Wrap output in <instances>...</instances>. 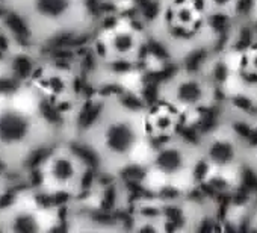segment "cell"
<instances>
[{"label": "cell", "mask_w": 257, "mask_h": 233, "mask_svg": "<svg viewBox=\"0 0 257 233\" xmlns=\"http://www.w3.org/2000/svg\"><path fill=\"white\" fill-rule=\"evenodd\" d=\"M13 29L35 47H53L94 34L97 17L91 0H0Z\"/></svg>", "instance_id": "3957f363"}, {"label": "cell", "mask_w": 257, "mask_h": 233, "mask_svg": "<svg viewBox=\"0 0 257 233\" xmlns=\"http://www.w3.org/2000/svg\"><path fill=\"white\" fill-rule=\"evenodd\" d=\"M10 180H8V174H5L4 171H0V206H2V200L8 195L10 191Z\"/></svg>", "instance_id": "9c48e42d"}, {"label": "cell", "mask_w": 257, "mask_h": 233, "mask_svg": "<svg viewBox=\"0 0 257 233\" xmlns=\"http://www.w3.org/2000/svg\"><path fill=\"white\" fill-rule=\"evenodd\" d=\"M209 155L216 164H227L233 158V149L227 143H215L210 146Z\"/></svg>", "instance_id": "8992f818"}, {"label": "cell", "mask_w": 257, "mask_h": 233, "mask_svg": "<svg viewBox=\"0 0 257 233\" xmlns=\"http://www.w3.org/2000/svg\"><path fill=\"white\" fill-rule=\"evenodd\" d=\"M179 98L183 100V101H188V103H195L200 95H201V89H200V85L197 82H186V83H182L180 88H179V92H177Z\"/></svg>", "instance_id": "52a82bcc"}, {"label": "cell", "mask_w": 257, "mask_h": 233, "mask_svg": "<svg viewBox=\"0 0 257 233\" xmlns=\"http://www.w3.org/2000/svg\"><path fill=\"white\" fill-rule=\"evenodd\" d=\"M107 28L109 29L100 32V35L97 34V47H103L104 55L110 56L115 64L132 65V62H137L144 49V41L141 38L144 26L138 28L122 23Z\"/></svg>", "instance_id": "5b68a950"}, {"label": "cell", "mask_w": 257, "mask_h": 233, "mask_svg": "<svg viewBox=\"0 0 257 233\" xmlns=\"http://www.w3.org/2000/svg\"><path fill=\"white\" fill-rule=\"evenodd\" d=\"M89 159L77 144L59 140L34 165L37 191L46 197L73 198L83 191Z\"/></svg>", "instance_id": "277c9868"}, {"label": "cell", "mask_w": 257, "mask_h": 233, "mask_svg": "<svg viewBox=\"0 0 257 233\" xmlns=\"http://www.w3.org/2000/svg\"><path fill=\"white\" fill-rule=\"evenodd\" d=\"M246 140H248V143H249V144H252V146H257V129L251 131Z\"/></svg>", "instance_id": "ac0fdd59"}, {"label": "cell", "mask_w": 257, "mask_h": 233, "mask_svg": "<svg viewBox=\"0 0 257 233\" xmlns=\"http://www.w3.org/2000/svg\"><path fill=\"white\" fill-rule=\"evenodd\" d=\"M236 8H237L239 13H246L251 8V0H239V4H237Z\"/></svg>", "instance_id": "2e32d148"}, {"label": "cell", "mask_w": 257, "mask_h": 233, "mask_svg": "<svg viewBox=\"0 0 257 233\" xmlns=\"http://www.w3.org/2000/svg\"><path fill=\"white\" fill-rule=\"evenodd\" d=\"M255 67H257V58H255Z\"/></svg>", "instance_id": "44dd1931"}, {"label": "cell", "mask_w": 257, "mask_h": 233, "mask_svg": "<svg viewBox=\"0 0 257 233\" xmlns=\"http://www.w3.org/2000/svg\"><path fill=\"white\" fill-rule=\"evenodd\" d=\"M246 76V79L248 80H251V82H257V74H245Z\"/></svg>", "instance_id": "d6986e66"}, {"label": "cell", "mask_w": 257, "mask_h": 233, "mask_svg": "<svg viewBox=\"0 0 257 233\" xmlns=\"http://www.w3.org/2000/svg\"><path fill=\"white\" fill-rule=\"evenodd\" d=\"M233 103H234V106H237L240 109H245V110L251 109V101L248 98H245V97H234Z\"/></svg>", "instance_id": "7c38bea8"}, {"label": "cell", "mask_w": 257, "mask_h": 233, "mask_svg": "<svg viewBox=\"0 0 257 233\" xmlns=\"http://www.w3.org/2000/svg\"><path fill=\"white\" fill-rule=\"evenodd\" d=\"M243 186H245V189L257 191V176L254 174L252 170L243 171Z\"/></svg>", "instance_id": "ba28073f"}, {"label": "cell", "mask_w": 257, "mask_h": 233, "mask_svg": "<svg viewBox=\"0 0 257 233\" xmlns=\"http://www.w3.org/2000/svg\"><path fill=\"white\" fill-rule=\"evenodd\" d=\"M59 140L61 125L46 109L38 89L26 83L0 88V171L29 170Z\"/></svg>", "instance_id": "7a4b0ae2"}, {"label": "cell", "mask_w": 257, "mask_h": 233, "mask_svg": "<svg viewBox=\"0 0 257 233\" xmlns=\"http://www.w3.org/2000/svg\"><path fill=\"white\" fill-rule=\"evenodd\" d=\"M215 2H216L218 5H224V4L227 2V0H215Z\"/></svg>", "instance_id": "ffe728a7"}, {"label": "cell", "mask_w": 257, "mask_h": 233, "mask_svg": "<svg viewBox=\"0 0 257 233\" xmlns=\"http://www.w3.org/2000/svg\"><path fill=\"white\" fill-rule=\"evenodd\" d=\"M251 38H252V35H251V31L249 29H243L242 31V34H240V41L242 43H245L246 46L251 43Z\"/></svg>", "instance_id": "e0dca14e"}, {"label": "cell", "mask_w": 257, "mask_h": 233, "mask_svg": "<svg viewBox=\"0 0 257 233\" xmlns=\"http://www.w3.org/2000/svg\"><path fill=\"white\" fill-rule=\"evenodd\" d=\"M213 74H215V79H216L218 82H222V80H225V77H227V68H225V65L219 62V64L215 67V71H213Z\"/></svg>", "instance_id": "8fae6325"}, {"label": "cell", "mask_w": 257, "mask_h": 233, "mask_svg": "<svg viewBox=\"0 0 257 233\" xmlns=\"http://www.w3.org/2000/svg\"><path fill=\"white\" fill-rule=\"evenodd\" d=\"M233 201H234V203H237V204L245 203V201H246V189L243 188V189L237 191V192L234 194V197H233Z\"/></svg>", "instance_id": "9a60e30c"}, {"label": "cell", "mask_w": 257, "mask_h": 233, "mask_svg": "<svg viewBox=\"0 0 257 233\" xmlns=\"http://www.w3.org/2000/svg\"><path fill=\"white\" fill-rule=\"evenodd\" d=\"M146 110L121 95L98 98L79 125L77 146L107 177H122L141 167V155L149 144Z\"/></svg>", "instance_id": "6da1fadb"}, {"label": "cell", "mask_w": 257, "mask_h": 233, "mask_svg": "<svg viewBox=\"0 0 257 233\" xmlns=\"http://www.w3.org/2000/svg\"><path fill=\"white\" fill-rule=\"evenodd\" d=\"M210 186H212L215 191H222V189H225V188H227V182H225L224 179H218V177H215V179H212V180H210Z\"/></svg>", "instance_id": "5bb4252c"}, {"label": "cell", "mask_w": 257, "mask_h": 233, "mask_svg": "<svg viewBox=\"0 0 257 233\" xmlns=\"http://www.w3.org/2000/svg\"><path fill=\"white\" fill-rule=\"evenodd\" d=\"M210 23H212V26L215 28V31L222 32L224 28H225V25H227V17H225L224 14H216V16H213V17L210 19Z\"/></svg>", "instance_id": "30bf717a"}, {"label": "cell", "mask_w": 257, "mask_h": 233, "mask_svg": "<svg viewBox=\"0 0 257 233\" xmlns=\"http://www.w3.org/2000/svg\"><path fill=\"white\" fill-rule=\"evenodd\" d=\"M234 131L242 137V138H248V135H249V132H251V129L245 125V123H234Z\"/></svg>", "instance_id": "4fadbf2b"}]
</instances>
